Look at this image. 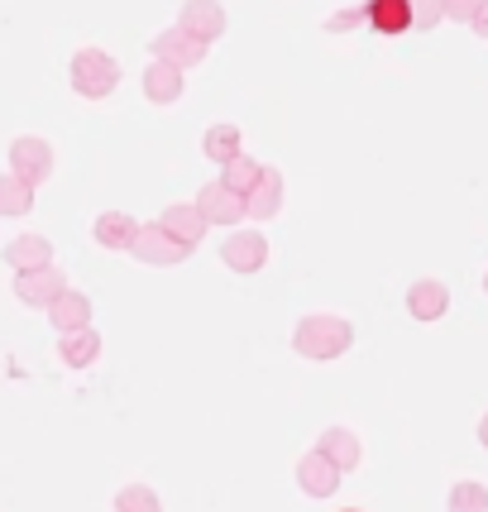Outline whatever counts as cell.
<instances>
[{
    "instance_id": "obj_26",
    "label": "cell",
    "mask_w": 488,
    "mask_h": 512,
    "mask_svg": "<svg viewBox=\"0 0 488 512\" xmlns=\"http://www.w3.org/2000/svg\"><path fill=\"white\" fill-rule=\"evenodd\" d=\"M364 20H369V5H345V10H335L331 20H326V29H331V34H350V29H359Z\"/></svg>"
},
{
    "instance_id": "obj_4",
    "label": "cell",
    "mask_w": 488,
    "mask_h": 512,
    "mask_svg": "<svg viewBox=\"0 0 488 512\" xmlns=\"http://www.w3.org/2000/svg\"><path fill=\"white\" fill-rule=\"evenodd\" d=\"M67 292V278L63 268H39V273H15V297H20L24 307H39V312H48L58 297Z\"/></svg>"
},
{
    "instance_id": "obj_5",
    "label": "cell",
    "mask_w": 488,
    "mask_h": 512,
    "mask_svg": "<svg viewBox=\"0 0 488 512\" xmlns=\"http://www.w3.org/2000/svg\"><path fill=\"white\" fill-rule=\"evenodd\" d=\"M139 264H154V268H173V264H182L187 259V245H178L163 225H139V240H134V249H130Z\"/></svg>"
},
{
    "instance_id": "obj_28",
    "label": "cell",
    "mask_w": 488,
    "mask_h": 512,
    "mask_svg": "<svg viewBox=\"0 0 488 512\" xmlns=\"http://www.w3.org/2000/svg\"><path fill=\"white\" fill-rule=\"evenodd\" d=\"M474 10H479V0H445V20L474 24Z\"/></svg>"
},
{
    "instance_id": "obj_30",
    "label": "cell",
    "mask_w": 488,
    "mask_h": 512,
    "mask_svg": "<svg viewBox=\"0 0 488 512\" xmlns=\"http://www.w3.org/2000/svg\"><path fill=\"white\" fill-rule=\"evenodd\" d=\"M479 446L488 450V412H484V417H479Z\"/></svg>"
},
{
    "instance_id": "obj_13",
    "label": "cell",
    "mask_w": 488,
    "mask_h": 512,
    "mask_svg": "<svg viewBox=\"0 0 488 512\" xmlns=\"http://www.w3.org/2000/svg\"><path fill=\"white\" fill-rule=\"evenodd\" d=\"M5 264L15 273H39V268H53V245L44 235H15L5 245Z\"/></svg>"
},
{
    "instance_id": "obj_9",
    "label": "cell",
    "mask_w": 488,
    "mask_h": 512,
    "mask_svg": "<svg viewBox=\"0 0 488 512\" xmlns=\"http://www.w3.org/2000/svg\"><path fill=\"white\" fill-rule=\"evenodd\" d=\"M178 29H187L192 39L201 44H211V39H221L225 34V10L221 5H211V0H187L178 10Z\"/></svg>"
},
{
    "instance_id": "obj_23",
    "label": "cell",
    "mask_w": 488,
    "mask_h": 512,
    "mask_svg": "<svg viewBox=\"0 0 488 512\" xmlns=\"http://www.w3.org/2000/svg\"><path fill=\"white\" fill-rule=\"evenodd\" d=\"M259 178H264V163H254V158H244V154L221 168V182L235 192V197H249V192L259 187Z\"/></svg>"
},
{
    "instance_id": "obj_2",
    "label": "cell",
    "mask_w": 488,
    "mask_h": 512,
    "mask_svg": "<svg viewBox=\"0 0 488 512\" xmlns=\"http://www.w3.org/2000/svg\"><path fill=\"white\" fill-rule=\"evenodd\" d=\"M67 77H72V91H77V96L106 101V96L120 87V63H115L106 48H77V53H72V67H67Z\"/></svg>"
},
{
    "instance_id": "obj_25",
    "label": "cell",
    "mask_w": 488,
    "mask_h": 512,
    "mask_svg": "<svg viewBox=\"0 0 488 512\" xmlns=\"http://www.w3.org/2000/svg\"><path fill=\"white\" fill-rule=\"evenodd\" d=\"M115 512H163V503L149 484H125L115 493Z\"/></svg>"
},
{
    "instance_id": "obj_22",
    "label": "cell",
    "mask_w": 488,
    "mask_h": 512,
    "mask_svg": "<svg viewBox=\"0 0 488 512\" xmlns=\"http://www.w3.org/2000/svg\"><path fill=\"white\" fill-rule=\"evenodd\" d=\"M34 211V187L15 173L0 178V216H29Z\"/></svg>"
},
{
    "instance_id": "obj_21",
    "label": "cell",
    "mask_w": 488,
    "mask_h": 512,
    "mask_svg": "<svg viewBox=\"0 0 488 512\" xmlns=\"http://www.w3.org/2000/svg\"><path fill=\"white\" fill-rule=\"evenodd\" d=\"M201 149H206V158L211 163H235L240 158V125H211L206 130V139H201Z\"/></svg>"
},
{
    "instance_id": "obj_31",
    "label": "cell",
    "mask_w": 488,
    "mask_h": 512,
    "mask_svg": "<svg viewBox=\"0 0 488 512\" xmlns=\"http://www.w3.org/2000/svg\"><path fill=\"white\" fill-rule=\"evenodd\" d=\"M484 292H488V273H484Z\"/></svg>"
},
{
    "instance_id": "obj_6",
    "label": "cell",
    "mask_w": 488,
    "mask_h": 512,
    "mask_svg": "<svg viewBox=\"0 0 488 512\" xmlns=\"http://www.w3.org/2000/svg\"><path fill=\"white\" fill-rule=\"evenodd\" d=\"M154 63H173V67H182V72H187V67L206 63V44L173 24V29H163V34L154 39Z\"/></svg>"
},
{
    "instance_id": "obj_17",
    "label": "cell",
    "mask_w": 488,
    "mask_h": 512,
    "mask_svg": "<svg viewBox=\"0 0 488 512\" xmlns=\"http://www.w3.org/2000/svg\"><path fill=\"white\" fill-rule=\"evenodd\" d=\"M91 235H96V245L101 249H134V240H139V221L125 216V211H101L96 225H91Z\"/></svg>"
},
{
    "instance_id": "obj_18",
    "label": "cell",
    "mask_w": 488,
    "mask_h": 512,
    "mask_svg": "<svg viewBox=\"0 0 488 512\" xmlns=\"http://www.w3.org/2000/svg\"><path fill=\"white\" fill-rule=\"evenodd\" d=\"M316 450H321L340 474H350V469L359 465V455H364V450H359V436L355 431H345V426H326L321 441H316Z\"/></svg>"
},
{
    "instance_id": "obj_20",
    "label": "cell",
    "mask_w": 488,
    "mask_h": 512,
    "mask_svg": "<svg viewBox=\"0 0 488 512\" xmlns=\"http://www.w3.org/2000/svg\"><path fill=\"white\" fill-rule=\"evenodd\" d=\"M369 24H374L378 34L412 29V0H374V5H369Z\"/></svg>"
},
{
    "instance_id": "obj_12",
    "label": "cell",
    "mask_w": 488,
    "mask_h": 512,
    "mask_svg": "<svg viewBox=\"0 0 488 512\" xmlns=\"http://www.w3.org/2000/svg\"><path fill=\"white\" fill-rule=\"evenodd\" d=\"M407 312L417 316V321H441L450 312V288H445L441 278H417L407 288Z\"/></svg>"
},
{
    "instance_id": "obj_19",
    "label": "cell",
    "mask_w": 488,
    "mask_h": 512,
    "mask_svg": "<svg viewBox=\"0 0 488 512\" xmlns=\"http://www.w3.org/2000/svg\"><path fill=\"white\" fill-rule=\"evenodd\" d=\"M101 355V331H72V335H58V359L67 369H91Z\"/></svg>"
},
{
    "instance_id": "obj_7",
    "label": "cell",
    "mask_w": 488,
    "mask_h": 512,
    "mask_svg": "<svg viewBox=\"0 0 488 512\" xmlns=\"http://www.w3.org/2000/svg\"><path fill=\"white\" fill-rule=\"evenodd\" d=\"M197 211L206 216V225H235V221H249L244 211V197H235L225 182H206L197 192Z\"/></svg>"
},
{
    "instance_id": "obj_1",
    "label": "cell",
    "mask_w": 488,
    "mask_h": 512,
    "mask_svg": "<svg viewBox=\"0 0 488 512\" xmlns=\"http://www.w3.org/2000/svg\"><path fill=\"white\" fill-rule=\"evenodd\" d=\"M350 345H355V326L345 316L311 312L292 326V350L302 359H340Z\"/></svg>"
},
{
    "instance_id": "obj_29",
    "label": "cell",
    "mask_w": 488,
    "mask_h": 512,
    "mask_svg": "<svg viewBox=\"0 0 488 512\" xmlns=\"http://www.w3.org/2000/svg\"><path fill=\"white\" fill-rule=\"evenodd\" d=\"M479 39H488V0H479V10H474V24H469Z\"/></svg>"
},
{
    "instance_id": "obj_10",
    "label": "cell",
    "mask_w": 488,
    "mask_h": 512,
    "mask_svg": "<svg viewBox=\"0 0 488 512\" xmlns=\"http://www.w3.org/2000/svg\"><path fill=\"white\" fill-rule=\"evenodd\" d=\"M158 225L178 240V245L187 249H197L201 245V235H206V216L197 211V201H173L163 216H158Z\"/></svg>"
},
{
    "instance_id": "obj_11",
    "label": "cell",
    "mask_w": 488,
    "mask_h": 512,
    "mask_svg": "<svg viewBox=\"0 0 488 512\" xmlns=\"http://www.w3.org/2000/svg\"><path fill=\"white\" fill-rule=\"evenodd\" d=\"M297 484H302L307 498H331V493L340 489V469H335L321 450H311V455L297 460Z\"/></svg>"
},
{
    "instance_id": "obj_8",
    "label": "cell",
    "mask_w": 488,
    "mask_h": 512,
    "mask_svg": "<svg viewBox=\"0 0 488 512\" xmlns=\"http://www.w3.org/2000/svg\"><path fill=\"white\" fill-rule=\"evenodd\" d=\"M221 259H225V268H235V273H259V268L268 264L264 230H240V235H230L221 245Z\"/></svg>"
},
{
    "instance_id": "obj_14",
    "label": "cell",
    "mask_w": 488,
    "mask_h": 512,
    "mask_svg": "<svg viewBox=\"0 0 488 512\" xmlns=\"http://www.w3.org/2000/svg\"><path fill=\"white\" fill-rule=\"evenodd\" d=\"M182 87H187V72L173 63H149L144 67V96L154 101V106H173L182 101Z\"/></svg>"
},
{
    "instance_id": "obj_15",
    "label": "cell",
    "mask_w": 488,
    "mask_h": 512,
    "mask_svg": "<svg viewBox=\"0 0 488 512\" xmlns=\"http://www.w3.org/2000/svg\"><path fill=\"white\" fill-rule=\"evenodd\" d=\"M48 321H53V331H63V335L87 331L91 326V297L87 292H77V288H67L63 297L48 307Z\"/></svg>"
},
{
    "instance_id": "obj_3",
    "label": "cell",
    "mask_w": 488,
    "mask_h": 512,
    "mask_svg": "<svg viewBox=\"0 0 488 512\" xmlns=\"http://www.w3.org/2000/svg\"><path fill=\"white\" fill-rule=\"evenodd\" d=\"M10 173L24 178L29 187H39V182L53 178V144L39 139V134H20L15 144H10Z\"/></svg>"
},
{
    "instance_id": "obj_16",
    "label": "cell",
    "mask_w": 488,
    "mask_h": 512,
    "mask_svg": "<svg viewBox=\"0 0 488 512\" xmlns=\"http://www.w3.org/2000/svg\"><path fill=\"white\" fill-rule=\"evenodd\" d=\"M244 211H249V221H273L283 211V173L278 168H264L259 187L244 197Z\"/></svg>"
},
{
    "instance_id": "obj_27",
    "label": "cell",
    "mask_w": 488,
    "mask_h": 512,
    "mask_svg": "<svg viewBox=\"0 0 488 512\" xmlns=\"http://www.w3.org/2000/svg\"><path fill=\"white\" fill-rule=\"evenodd\" d=\"M445 20V0H412V24L417 29H436Z\"/></svg>"
},
{
    "instance_id": "obj_24",
    "label": "cell",
    "mask_w": 488,
    "mask_h": 512,
    "mask_svg": "<svg viewBox=\"0 0 488 512\" xmlns=\"http://www.w3.org/2000/svg\"><path fill=\"white\" fill-rule=\"evenodd\" d=\"M445 508L450 512H488V484H479V479H460V484L450 489V498H445Z\"/></svg>"
}]
</instances>
